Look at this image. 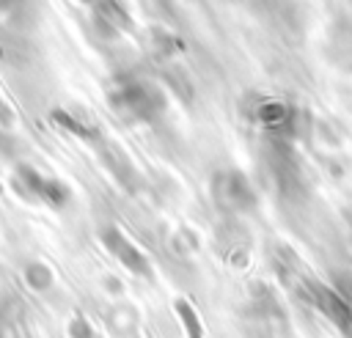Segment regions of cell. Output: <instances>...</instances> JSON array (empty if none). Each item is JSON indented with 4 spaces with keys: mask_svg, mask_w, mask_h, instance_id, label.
I'll use <instances>...</instances> for the list:
<instances>
[{
    "mask_svg": "<svg viewBox=\"0 0 352 338\" xmlns=\"http://www.w3.org/2000/svg\"><path fill=\"white\" fill-rule=\"evenodd\" d=\"M110 107L126 121H151L165 110V96L160 88L143 80H121L110 91Z\"/></svg>",
    "mask_w": 352,
    "mask_h": 338,
    "instance_id": "6da1fadb",
    "label": "cell"
},
{
    "mask_svg": "<svg viewBox=\"0 0 352 338\" xmlns=\"http://www.w3.org/2000/svg\"><path fill=\"white\" fill-rule=\"evenodd\" d=\"M294 289L311 305H316L346 338H352V305H349V300L341 291H336V289H330L324 283H316L311 278H300V283H294Z\"/></svg>",
    "mask_w": 352,
    "mask_h": 338,
    "instance_id": "7a4b0ae2",
    "label": "cell"
},
{
    "mask_svg": "<svg viewBox=\"0 0 352 338\" xmlns=\"http://www.w3.org/2000/svg\"><path fill=\"white\" fill-rule=\"evenodd\" d=\"M212 201L226 214H239L256 206V192L245 173L239 170H217L212 176Z\"/></svg>",
    "mask_w": 352,
    "mask_h": 338,
    "instance_id": "3957f363",
    "label": "cell"
},
{
    "mask_svg": "<svg viewBox=\"0 0 352 338\" xmlns=\"http://www.w3.org/2000/svg\"><path fill=\"white\" fill-rule=\"evenodd\" d=\"M102 245L110 250L113 258L121 261L124 269H129L132 275H140V278H151V264H148V258L143 256V250H140L121 228L107 225V228L102 231Z\"/></svg>",
    "mask_w": 352,
    "mask_h": 338,
    "instance_id": "277c9868",
    "label": "cell"
},
{
    "mask_svg": "<svg viewBox=\"0 0 352 338\" xmlns=\"http://www.w3.org/2000/svg\"><path fill=\"white\" fill-rule=\"evenodd\" d=\"M16 176H19V184H25V190H28L33 198L47 201L50 206H63V203L69 201V190H66L58 179H47V176H41V173H38L36 168H30V165H19Z\"/></svg>",
    "mask_w": 352,
    "mask_h": 338,
    "instance_id": "5b68a950",
    "label": "cell"
},
{
    "mask_svg": "<svg viewBox=\"0 0 352 338\" xmlns=\"http://www.w3.org/2000/svg\"><path fill=\"white\" fill-rule=\"evenodd\" d=\"M253 118L267 129V132H275V135H283L286 129L294 126V110L280 102V99H264L256 110H253Z\"/></svg>",
    "mask_w": 352,
    "mask_h": 338,
    "instance_id": "8992f818",
    "label": "cell"
},
{
    "mask_svg": "<svg viewBox=\"0 0 352 338\" xmlns=\"http://www.w3.org/2000/svg\"><path fill=\"white\" fill-rule=\"evenodd\" d=\"M173 308H176V313H179V322L184 324V335H187V338H204V327H201V319H198L195 308H192L187 300H176Z\"/></svg>",
    "mask_w": 352,
    "mask_h": 338,
    "instance_id": "52a82bcc",
    "label": "cell"
},
{
    "mask_svg": "<svg viewBox=\"0 0 352 338\" xmlns=\"http://www.w3.org/2000/svg\"><path fill=\"white\" fill-rule=\"evenodd\" d=\"M52 121H58L63 129H69V132H74V135H80V137H85V140H94V137H96V129L80 124L74 115H69V113H63V110H55V113H52Z\"/></svg>",
    "mask_w": 352,
    "mask_h": 338,
    "instance_id": "ba28073f",
    "label": "cell"
},
{
    "mask_svg": "<svg viewBox=\"0 0 352 338\" xmlns=\"http://www.w3.org/2000/svg\"><path fill=\"white\" fill-rule=\"evenodd\" d=\"M25 278H28V283H30L33 289H47V286L52 283V272H50V267L38 264V261H33V264L25 269Z\"/></svg>",
    "mask_w": 352,
    "mask_h": 338,
    "instance_id": "9c48e42d",
    "label": "cell"
},
{
    "mask_svg": "<svg viewBox=\"0 0 352 338\" xmlns=\"http://www.w3.org/2000/svg\"><path fill=\"white\" fill-rule=\"evenodd\" d=\"M69 333H72V338H96V333L91 330V324H88L82 316H77V319L72 322Z\"/></svg>",
    "mask_w": 352,
    "mask_h": 338,
    "instance_id": "30bf717a",
    "label": "cell"
},
{
    "mask_svg": "<svg viewBox=\"0 0 352 338\" xmlns=\"http://www.w3.org/2000/svg\"><path fill=\"white\" fill-rule=\"evenodd\" d=\"M0 3H14V0H0Z\"/></svg>",
    "mask_w": 352,
    "mask_h": 338,
    "instance_id": "8fae6325",
    "label": "cell"
}]
</instances>
